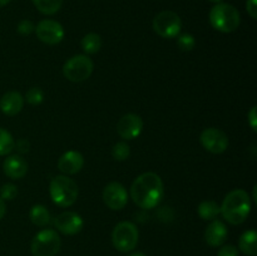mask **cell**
<instances>
[{
    "instance_id": "1",
    "label": "cell",
    "mask_w": 257,
    "mask_h": 256,
    "mask_svg": "<svg viewBox=\"0 0 257 256\" xmlns=\"http://www.w3.org/2000/svg\"><path fill=\"white\" fill-rule=\"evenodd\" d=\"M165 196V186L160 176L146 172L138 176L131 186V197L141 208L151 210L157 207Z\"/></svg>"
},
{
    "instance_id": "2",
    "label": "cell",
    "mask_w": 257,
    "mask_h": 256,
    "mask_svg": "<svg viewBox=\"0 0 257 256\" xmlns=\"http://www.w3.org/2000/svg\"><path fill=\"white\" fill-rule=\"evenodd\" d=\"M221 213L227 222L240 225L245 222L251 211L250 196L243 190H233L223 200L220 206Z\"/></svg>"
},
{
    "instance_id": "3",
    "label": "cell",
    "mask_w": 257,
    "mask_h": 256,
    "mask_svg": "<svg viewBox=\"0 0 257 256\" xmlns=\"http://www.w3.org/2000/svg\"><path fill=\"white\" fill-rule=\"evenodd\" d=\"M52 201L59 207H69L77 201L79 190L78 185L68 176H55L49 186Z\"/></svg>"
},
{
    "instance_id": "4",
    "label": "cell",
    "mask_w": 257,
    "mask_h": 256,
    "mask_svg": "<svg viewBox=\"0 0 257 256\" xmlns=\"http://www.w3.org/2000/svg\"><path fill=\"white\" fill-rule=\"evenodd\" d=\"M240 12L233 5L218 3L210 12L211 25L221 33H232L240 27Z\"/></svg>"
},
{
    "instance_id": "5",
    "label": "cell",
    "mask_w": 257,
    "mask_h": 256,
    "mask_svg": "<svg viewBox=\"0 0 257 256\" xmlns=\"http://www.w3.org/2000/svg\"><path fill=\"white\" fill-rule=\"evenodd\" d=\"M138 228L130 221L119 222L112 232L113 246L120 252H130L135 250L138 243Z\"/></svg>"
},
{
    "instance_id": "6",
    "label": "cell",
    "mask_w": 257,
    "mask_h": 256,
    "mask_svg": "<svg viewBox=\"0 0 257 256\" xmlns=\"http://www.w3.org/2000/svg\"><path fill=\"white\" fill-rule=\"evenodd\" d=\"M93 62L84 54H78L69 58L63 65V74L68 80L74 83L87 80L93 73Z\"/></svg>"
},
{
    "instance_id": "7",
    "label": "cell",
    "mask_w": 257,
    "mask_h": 256,
    "mask_svg": "<svg viewBox=\"0 0 257 256\" xmlns=\"http://www.w3.org/2000/svg\"><path fill=\"white\" fill-rule=\"evenodd\" d=\"M60 237L57 231L43 230L34 236L32 241L33 256H55L60 250Z\"/></svg>"
},
{
    "instance_id": "8",
    "label": "cell",
    "mask_w": 257,
    "mask_h": 256,
    "mask_svg": "<svg viewBox=\"0 0 257 256\" xmlns=\"http://www.w3.org/2000/svg\"><path fill=\"white\" fill-rule=\"evenodd\" d=\"M181 28H182L181 18L171 10L158 13L153 19V30L160 37L166 39L177 38L181 33Z\"/></svg>"
},
{
    "instance_id": "9",
    "label": "cell",
    "mask_w": 257,
    "mask_h": 256,
    "mask_svg": "<svg viewBox=\"0 0 257 256\" xmlns=\"http://www.w3.org/2000/svg\"><path fill=\"white\" fill-rule=\"evenodd\" d=\"M200 141L203 148H206L208 152L216 153V155L225 152L228 147L227 135L218 128H206L201 133Z\"/></svg>"
},
{
    "instance_id": "10",
    "label": "cell",
    "mask_w": 257,
    "mask_h": 256,
    "mask_svg": "<svg viewBox=\"0 0 257 256\" xmlns=\"http://www.w3.org/2000/svg\"><path fill=\"white\" fill-rule=\"evenodd\" d=\"M35 33H37L38 39L48 45L59 44L64 38V29L62 25L55 20L50 19L42 20L35 27Z\"/></svg>"
},
{
    "instance_id": "11",
    "label": "cell",
    "mask_w": 257,
    "mask_h": 256,
    "mask_svg": "<svg viewBox=\"0 0 257 256\" xmlns=\"http://www.w3.org/2000/svg\"><path fill=\"white\" fill-rule=\"evenodd\" d=\"M103 201L110 210H122L128 202V193L119 182H110L103 190Z\"/></svg>"
},
{
    "instance_id": "12",
    "label": "cell",
    "mask_w": 257,
    "mask_h": 256,
    "mask_svg": "<svg viewBox=\"0 0 257 256\" xmlns=\"http://www.w3.org/2000/svg\"><path fill=\"white\" fill-rule=\"evenodd\" d=\"M54 226L64 235H75L82 231L84 221L79 213L74 211H65L54 218Z\"/></svg>"
},
{
    "instance_id": "13",
    "label": "cell",
    "mask_w": 257,
    "mask_h": 256,
    "mask_svg": "<svg viewBox=\"0 0 257 256\" xmlns=\"http://www.w3.org/2000/svg\"><path fill=\"white\" fill-rule=\"evenodd\" d=\"M143 130L142 118L135 113L124 114L117 123V132L124 140H135L141 135Z\"/></svg>"
},
{
    "instance_id": "14",
    "label": "cell",
    "mask_w": 257,
    "mask_h": 256,
    "mask_svg": "<svg viewBox=\"0 0 257 256\" xmlns=\"http://www.w3.org/2000/svg\"><path fill=\"white\" fill-rule=\"evenodd\" d=\"M83 166H84V158H83L82 153L77 152V151H68V152L63 153L58 161V168L65 176L75 175L82 170Z\"/></svg>"
},
{
    "instance_id": "15",
    "label": "cell",
    "mask_w": 257,
    "mask_h": 256,
    "mask_svg": "<svg viewBox=\"0 0 257 256\" xmlns=\"http://www.w3.org/2000/svg\"><path fill=\"white\" fill-rule=\"evenodd\" d=\"M3 171L12 180H20L28 172V163L20 155H13L5 158Z\"/></svg>"
},
{
    "instance_id": "16",
    "label": "cell",
    "mask_w": 257,
    "mask_h": 256,
    "mask_svg": "<svg viewBox=\"0 0 257 256\" xmlns=\"http://www.w3.org/2000/svg\"><path fill=\"white\" fill-rule=\"evenodd\" d=\"M228 231L225 223L220 220H213L205 231V240L212 247H218L227 240Z\"/></svg>"
},
{
    "instance_id": "17",
    "label": "cell",
    "mask_w": 257,
    "mask_h": 256,
    "mask_svg": "<svg viewBox=\"0 0 257 256\" xmlns=\"http://www.w3.org/2000/svg\"><path fill=\"white\" fill-rule=\"evenodd\" d=\"M24 107V98L19 92H8L0 98V109L4 114L17 115Z\"/></svg>"
},
{
    "instance_id": "18",
    "label": "cell",
    "mask_w": 257,
    "mask_h": 256,
    "mask_svg": "<svg viewBox=\"0 0 257 256\" xmlns=\"http://www.w3.org/2000/svg\"><path fill=\"white\" fill-rule=\"evenodd\" d=\"M238 248L245 255H257V233L255 230H247L241 235L240 241H238Z\"/></svg>"
},
{
    "instance_id": "19",
    "label": "cell",
    "mask_w": 257,
    "mask_h": 256,
    "mask_svg": "<svg viewBox=\"0 0 257 256\" xmlns=\"http://www.w3.org/2000/svg\"><path fill=\"white\" fill-rule=\"evenodd\" d=\"M29 217H30V221H32L35 226H39V227L47 226L48 223L50 222L49 211H48L47 207L43 205L33 206V207L30 208Z\"/></svg>"
},
{
    "instance_id": "20",
    "label": "cell",
    "mask_w": 257,
    "mask_h": 256,
    "mask_svg": "<svg viewBox=\"0 0 257 256\" xmlns=\"http://www.w3.org/2000/svg\"><path fill=\"white\" fill-rule=\"evenodd\" d=\"M197 212L198 215H200V217L203 218V220H215V218L221 213L220 205H218L217 202H215V201H203V202H201L200 206H198Z\"/></svg>"
},
{
    "instance_id": "21",
    "label": "cell",
    "mask_w": 257,
    "mask_h": 256,
    "mask_svg": "<svg viewBox=\"0 0 257 256\" xmlns=\"http://www.w3.org/2000/svg\"><path fill=\"white\" fill-rule=\"evenodd\" d=\"M82 48L87 54H95L102 48V39L95 33H89L82 39Z\"/></svg>"
},
{
    "instance_id": "22",
    "label": "cell",
    "mask_w": 257,
    "mask_h": 256,
    "mask_svg": "<svg viewBox=\"0 0 257 256\" xmlns=\"http://www.w3.org/2000/svg\"><path fill=\"white\" fill-rule=\"evenodd\" d=\"M33 3L40 13L45 15H53L60 9L63 0H33Z\"/></svg>"
},
{
    "instance_id": "23",
    "label": "cell",
    "mask_w": 257,
    "mask_h": 256,
    "mask_svg": "<svg viewBox=\"0 0 257 256\" xmlns=\"http://www.w3.org/2000/svg\"><path fill=\"white\" fill-rule=\"evenodd\" d=\"M15 141L8 131L0 128V156H7L14 150Z\"/></svg>"
},
{
    "instance_id": "24",
    "label": "cell",
    "mask_w": 257,
    "mask_h": 256,
    "mask_svg": "<svg viewBox=\"0 0 257 256\" xmlns=\"http://www.w3.org/2000/svg\"><path fill=\"white\" fill-rule=\"evenodd\" d=\"M131 155L130 146L125 142H118L113 146L112 156L115 161H125Z\"/></svg>"
},
{
    "instance_id": "25",
    "label": "cell",
    "mask_w": 257,
    "mask_h": 256,
    "mask_svg": "<svg viewBox=\"0 0 257 256\" xmlns=\"http://www.w3.org/2000/svg\"><path fill=\"white\" fill-rule=\"evenodd\" d=\"M177 45L181 50H183V52H191L196 45L195 37H193L192 34H188V33L178 35Z\"/></svg>"
},
{
    "instance_id": "26",
    "label": "cell",
    "mask_w": 257,
    "mask_h": 256,
    "mask_svg": "<svg viewBox=\"0 0 257 256\" xmlns=\"http://www.w3.org/2000/svg\"><path fill=\"white\" fill-rule=\"evenodd\" d=\"M25 98H27V102L32 105H39L40 103L44 100V93L40 88L33 87L30 89H28L27 94H25Z\"/></svg>"
},
{
    "instance_id": "27",
    "label": "cell",
    "mask_w": 257,
    "mask_h": 256,
    "mask_svg": "<svg viewBox=\"0 0 257 256\" xmlns=\"http://www.w3.org/2000/svg\"><path fill=\"white\" fill-rule=\"evenodd\" d=\"M18 195V188L17 186L13 185V183H5L0 188V198H3L4 201H10L14 200Z\"/></svg>"
},
{
    "instance_id": "28",
    "label": "cell",
    "mask_w": 257,
    "mask_h": 256,
    "mask_svg": "<svg viewBox=\"0 0 257 256\" xmlns=\"http://www.w3.org/2000/svg\"><path fill=\"white\" fill-rule=\"evenodd\" d=\"M35 30V25L33 24L30 20H22V22L18 24V33L20 35H29L30 33H33Z\"/></svg>"
},
{
    "instance_id": "29",
    "label": "cell",
    "mask_w": 257,
    "mask_h": 256,
    "mask_svg": "<svg viewBox=\"0 0 257 256\" xmlns=\"http://www.w3.org/2000/svg\"><path fill=\"white\" fill-rule=\"evenodd\" d=\"M217 256H238V250L233 245H225L218 250Z\"/></svg>"
},
{
    "instance_id": "30",
    "label": "cell",
    "mask_w": 257,
    "mask_h": 256,
    "mask_svg": "<svg viewBox=\"0 0 257 256\" xmlns=\"http://www.w3.org/2000/svg\"><path fill=\"white\" fill-rule=\"evenodd\" d=\"M246 9H247V13L250 14V17L252 19H256L257 18V0H247L246 3Z\"/></svg>"
},
{
    "instance_id": "31",
    "label": "cell",
    "mask_w": 257,
    "mask_h": 256,
    "mask_svg": "<svg viewBox=\"0 0 257 256\" xmlns=\"http://www.w3.org/2000/svg\"><path fill=\"white\" fill-rule=\"evenodd\" d=\"M248 123H250L251 128H252L253 131H257V113H256V105H253L252 108H251V110L248 112Z\"/></svg>"
},
{
    "instance_id": "32",
    "label": "cell",
    "mask_w": 257,
    "mask_h": 256,
    "mask_svg": "<svg viewBox=\"0 0 257 256\" xmlns=\"http://www.w3.org/2000/svg\"><path fill=\"white\" fill-rule=\"evenodd\" d=\"M17 148L19 152L27 153L29 151V142L27 140H19L17 142Z\"/></svg>"
},
{
    "instance_id": "33",
    "label": "cell",
    "mask_w": 257,
    "mask_h": 256,
    "mask_svg": "<svg viewBox=\"0 0 257 256\" xmlns=\"http://www.w3.org/2000/svg\"><path fill=\"white\" fill-rule=\"evenodd\" d=\"M7 212V206H5V201L3 198H0V220L5 216Z\"/></svg>"
},
{
    "instance_id": "34",
    "label": "cell",
    "mask_w": 257,
    "mask_h": 256,
    "mask_svg": "<svg viewBox=\"0 0 257 256\" xmlns=\"http://www.w3.org/2000/svg\"><path fill=\"white\" fill-rule=\"evenodd\" d=\"M9 3H10V0H0V8L5 7V5L9 4Z\"/></svg>"
},
{
    "instance_id": "35",
    "label": "cell",
    "mask_w": 257,
    "mask_h": 256,
    "mask_svg": "<svg viewBox=\"0 0 257 256\" xmlns=\"http://www.w3.org/2000/svg\"><path fill=\"white\" fill-rule=\"evenodd\" d=\"M256 190H257V186H255V187H253V192H252V200L255 201V202H257V198H256Z\"/></svg>"
},
{
    "instance_id": "36",
    "label": "cell",
    "mask_w": 257,
    "mask_h": 256,
    "mask_svg": "<svg viewBox=\"0 0 257 256\" xmlns=\"http://www.w3.org/2000/svg\"><path fill=\"white\" fill-rule=\"evenodd\" d=\"M130 256H146V255L143 252H133V253H131Z\"/></svg>"
},
{
    "instance_id": "37",
    "label": "cell",
    "mask_w": 257,
    "mask_h": 256,
    "mask_svg": "<svg viewBox=\"0 0 257 256\" xmlns=\"http://www.w3.org/2000/svg\"><path fill=\"white\" fill-rule=\"evenodd\" d=\"M211 3H213V4H218V3H222V0H210Z\"/></svg>"
}]
</instances>
